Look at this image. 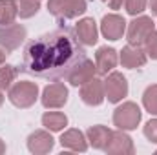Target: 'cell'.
I'll list each match as a JSON object with an SVG mask.
<instances>
[{
    "instance_id": "obj_1",
    "label": "cell",
    "mask_w": 157,
    "mask_h": 155,
    "mask_svg": "<svg viewBox=\"0 0 157 155\" xmlns=\"http://www.w3.org/2000/svg\"><path fill=\"white\" fill-rule=\"evenodd\" d=\"M84 59L86 51L77 33L60 24L57 29L26 44L22 71L39 78L59 80L68 77V73Z\"/></svg>"
},
{
    "instance_id": "obj_2",
    "label": "cell",
    "mask_w": 157,
    "mask_h": 155,
    "mask_svg": "<svg viewBox=\"0 0 157 155\" xmlns=\"http://www.w3.org/2000/svg\"><path fill=\"white\" fill-rule=\"evenodd\" d=\"M39 99V86L29 80H20L9 88V100L17 108H29Z\"/></svg>"
},
{
    "instance_id": "obj_3",
    "label": "cell",
    "mask_w": 157,
    "mask_h": 155,
    "mask_svg": "<svg viewBox=\"0 0 157 155\" xmlns=\"http://www.w3.org/2000/svg\"><path fill=\"white\" fill-rule=\"evenodd\" d=\"M141 122V108L135 102H124L113 113V124L119 130H135Z\"/></svg>"
},
{
    "instance_id": "obj_4",
    "label": "cell",
    "mask_w": 157,
    "mask_h": 155,
    "mask_svg": "<svg viewBox=\"0 0 157 155\" xmlns=\"http://www.w3.org/2000/svg\"><path fill=\"white\" fill-rule=\"evenodd\" d=\"M48 11L57 18H77L86 11V0H49Z\"/></svg>"
},
{
    "instance_id": "obj_5",
    "label": "cell",
    "mask_w": 157,
    "mask_h": 155,
    "mask_svg": "<svg viewBox=\"0 0 157 155\" xmlns=\"http://www.w3.org/2000/svg\"><path fill=\"white\" fill-rule=\"evenodd\" d=\"M154 29H155V26H154V20H152L150 17H139V18L132 20L130 26H128V33H126L128 44H132V46H141V47H143L146 37H148Z\"/></svg>"
},
{
    "instance_id": "obj_6",
    "label": "cell",
    "mask_w": 157,
    "mask_h": 155,
    "mask_svg": "<svg viewBox=\"0 0 157 155\" xmlns=\"http://www.w3.org/2000/svg\"><path fill=\"white\" fill-rule=\"evenodd\" d=\"M128 95V82L126 77L119 71H112L106 80H104V97L110 102H121L124 97Z\"/></svg>"
},
{
    "instance_id": "obj_7",
    "label": "cell",
    "mask_w": 157,
    "mask_h": 155,
    "mask_svg": "<svg viewBox=\"0 0 157 155\" xmlns=\"http://www.w3.org/2000/svg\"><path fill=\"white\" fill-rule=\"evenodd\" d=\"M26 39V28L20 24H7L0 28V46L6 51H15Z\"/></svg>"
},
{
    "instance_id": "obj_8",
    "label": "cell",
    "mask_w": 157,
    "mask_h": 155,
    "mask_svg": "<svg viewBox=\"0 0 157 155\" xmlns=\"http://www.w3.org/2000/svg\"><path fill=\"white\" fill-rule=\"evenodd\" d=\"M68 102V88L62 82H53L44 88L42 104L44 108H62Z\"/></svg>"
},
{
    "instance_id": "obj_9",
    "label": "cell",
    "mask_w": 157,
    "mask_h": 155,
    "mask_svg": "<svg viewBox=\"0 0 157 155\" xmlns=\"http://www.w3.org/2000/svg\"><path fill=\"white\" fill-rule=\"evenodd\" d=\"M80 99L88 104V106H99L102 104L104 97V82L97 80L93 77L91 80H88L86 84L80 86Z\"/></svg>"
},
{
    "instance_id": "obj_10",
    "label": "cell",
    "mask_w": 157,
    "mask_h": 155,
    "mask_svg": "<svg viewBox=\"0 0 157 155\" xmlns=\"http://www.w3.org/2000/svg\"><path fill=\"white\" fill-rule=\"evenodd\" d=\"M101 31L108 40H119L122 39V35L126 31V22L121 15H115V13L106 15L101 22Z\"/></svg>"
},
{
    "instance_id": "obj_11",
    "label": "cell",
    "mask_w": 157,
    "mask_h": 155,
    "mask_svg": "<svg viewBox=\"0 0 157 155\" xmlns=\"http://www.w3.org/2000/svg\"><path fill=\"white\" fill-rule=\"evenodd\" d=\"M95 73H97V66L91 60L84 59L82 62H78L77 66L68 73L66 78H68V82L71 86H82V84H86L88 80H91L95 77Z\"/></svg>"
},
{
    "instance_id": "obj_12",
    "label": "cell",
    "mask_w": 157,
    "mask_h": 155,
    "mask_svg": "<svg viewBox=\"0 0 157 155\" xmlns=\"http://www.w3.org/2000/svg\"><path fill=\"white\" fill-rule=\"evenodd\" d=\"M121 64L128 70H133V68H141L146 64V51L141 47V46H132L128 44L122 53H121Z\"/></svg>"
},
{
    "instance_id": "obj_13",
    "label": "cell",
    "mask_w": 157,
    "mask_h": 155,
    "mask_svg": "<svg viewBox=\"0 0 157 155\" xmlns=\"http://www.w3.org/2000/svg\"><path fill=\"white\" fill-rule=\"evenodd\" d=\"M95 66H97V71L101 75H108L115 66H117V51L113 47H108V46H102L97 49L95 53Z\"/></svg>"
},
{
    "instance_id": "obj_14",
    "label": "cell",
    "mask_w": 157,
    "mask_h": 155,
    "mask_svg": "<svg viewBox=\"0 0 157 155\" xmlns=\"http://www.w3.org/2000/svg\"><path fill=\"white\" fill-rule=\"evenodd\" d=\"M78 40L82 42V46H93L99 40V31H97V24L93 18H82L78 20L77 28H75Z\"/></svg>"
},
{
    "instance_id": "obj_15",
    "label": "cell",
    "mask_w": 157,
    "mask_h": 155,
    "mask_svg": "<svg viewBox=\"0 0 157 155\" xmlns=\"http://www.w3.org/2000/svg\"><path fill=\"white\" fill-rule=\"evenodd\" d=\"M53 144H55L53 137L48 131H44V130L33 131L28 137V148H29L31 153H48L53 148Z\"/></svg>"
},
{
    "instance_id": "obj_16",
    "label": "cell",
    "mask_w": 157,
    "mask_h": 155,
    "mask_svg": "<svg viewBox=\"0 0 157 155\" xmlns=\"http://www.w3.org/2000/svg\"><path fill=\"white\" fill-rule=\"evenodd\" d=\"M104 152L108 153H133V144H132V139L121 130V131H113Z\"/></svg>"
},
{
    "instance_id": "obj_17",
    "label": "cell",
    "mask_w": 157,
    "mask_h": 155,
    "mask_svg": "<svg viewBox=\"0 0 157 155\" xmlns=\"http://www.w3.org/2000/svg\"><path fill=\"white\" fill-rule=\"evenodd\" d=\"M60 144H62V148L71 150V152H86V148H88L84 133L78 130H68L66 133H62Z\"/></svg>"
},
{
    "instance_id": "obj_18",
    "label": "cell",
    "mask_w": 157,
    "mask_h": 155,
    "mask_svg": "<svg viewBox=\"0 0 157 155\" xmlns=\"http://www.w3.org/2000/svg\"><path fill=\"white\" fill-rule=\"evenodd\" d=\"M112 133L113 131L108 130L106 126H91L88 130V141H90V144L93 148L104 150L106 144H108V141H110V137H112Z\"/></svg>"
},
{
    "instance_id": "obj_19",
    "label": "cell",
    "mask_w": 157,
    "mask_h": 155,
    "mask_svg": "<svg viewBox=\"0 0 157 155\" xmlns=\"http://www.w3.org/2000/svg\"><path fill=\"white\" fill-rule=\"evenodd\" d=\"M68 124V117L60 112H48L42 115V126L49 131H60L62 128H66Z\"/></svg>"
},
{
    "instance_id": "obj_20",
    "label": "cell",
    "mask_w": 157,
    "mask_h": 155,
    "mask_svg": "<svg viewBox=\"0 0 157 155\" xmlns=\"http://www.w3.org/2000/svg\"><path fill=\"white\" fill-rule=\"evenodd\" d=\"M18 15V7L15 0H0V24L7 26L13 24Z\"/></svg>"
},
{
    "instance_id": "obj_21",
    "label": "cell",
    "mask_w": 157,
    "mask_h": 155,
    "mask_svg": "<svg viewBox=\"0 0 157 155\" xmlns=\"http://www.w3.org/2000/svg\"><path fill=\"white\" fill-rule=\"evenodd\" d=\"M15 2H17L20 18H29L37 15L40 9V0H15Z\"/></svg>"
},
{
    "instance_id": "obj_22",
    "label": "cell",
    "mask_w": 157,
    "mask_h": 155,
    "mask_svg": "<svg viewBox=\"0 0 157 155\" xmlns=\"http://www.w3.org/2000/svg\"><path fill=\"white\" fill-rule=\"evenodd\" d=\"M18 75V70L15 66H0V89H9Z\"/></svg>"
},
{
    "instance_id": "obj_23",
    "label": "cell",
    "mask_w": 157,
    "mask_h": 155,
    "mask_svg": "<svg viewBox=\"0 0 157 155\" xmlns=\"http://www.w3.org/2000/svg\"><path fill=\"white\" fill-rule=\"evenodd\" d=\"M143 104L150 115H157V84L148 86L143 95Z\"/></svg>"
},
{
    "instance_id": "obj_24",
    "label": "cell",
    "mask_w": 157,
    "mask_h": 155,
    "mask_svg": "<svg viewBox=\"0 0 157 155\" xmlns=\"http://www.w3.org/2000/svg\"><path fill=\"white\" fill-rule=\"evenodd\" d=\"M143 49L146 51V55H148V57H152V59H155V60H157V31H155V29L146 37L144 44H143Z\"/></svg>"
},
{
    "instance_id": "obj_25",
    "label": "cell",
    "mask_w": 157,
    "mask_h": 155,
    "mask_svg": "<svg viewBox=\"0 0 157 155\" xmlns=\"http://www.w3.org/2000/svg\"><path fill=\"white\" fill-rule=\"evenodd\" d=\"M146 2L148 0H124V6H126V11L130 15H137V13H143L146 9Z\"/></svg>"
},
{
    "instance_id": "obj_26",
    "label": "cell",
    "mask_w": 157,
    "mask_h": 155,
    "mask_svg": "<svg viewBox=\"0 0 157 155\" xmlns=\"http://www.w3.org/2000/svg\"><path fill=\"white\" fill-rule=\"evenodd\" d=\"M143 131H144V137H146L148 141H152V142H157V119H152V120H148Z\"/></svg>"
},
{
    "instance_id": "obj_27",
    "label": "cell",
    "mask_w": 157,
    "mask_h": 155,
    "mask_svg": "<svg viewBox=\"0 0 157 155\" xmlns=\"http://www.w3.org/2000/svg\"><path fill=\"white\" fill-rule=\"evenodd\" d=\"M102 2H106L112 9H119V7L122 6V2H121V0H102Z\"/></svg>"
},
{
    "instance_id": "obj_28",
    "label": "cell",
    "mask_w": 157,
    "mask_h": 155,
    "mask_svg": "<svg viewBox=\"0 0 157 155\" xmlns=\"http://www.w3.org/2000/svg\"><path fill=\"white\" fill-rule=\"evenodd\" d=\"M150 11L152 15H157V0H150Z\"/></svg>"
},
{
    "instance_id": "obj_29",
    "label": "cell",
    "mask_w": 157,
    "mask_h": 155,
    "mask_svg": "<svg viewBox=\"0 0 157 155\" xmlns=\"http://www.w3.org/2000/svg\"><path fill=\"white\" fill-rule=\"evenodd\" d=\"M6 55H7V51H6V49H0V66H2L4 60H6Z\"/></svg>"
},
{
    "instance_id": "obj_30",
    "label": "cell",
    "mask_w": 157,
    "mask_h": 155,
    "mask_svg": "<svg viewBox=\"0 0 157 155\" xmlns=\"http://www.w3.org/2000/svg\"><path fill=\"white\" fill-rule=\"evenodd\" d=\"M4 152H6V144L0 141V153H4Z\"/></svg>"
},
{
    "instance_id": "obj_31",
    "label": "cell",
    "mask_w": 157,
    "mask_h": 155,
    "mask_svg": "<svg viewBox=\"0 0 157 155\" xmlns=\"http://www.w3.org/2000/svg\"><path fill=\"white\" fill-rule=\"evenodd\" d=\"M2 102H4V95H2V89H0V106H2Z\"/></svg>"
},
{
    "instance_id": "obj_32",
    "label": "cell",
    "mask_w": 157,
    "mask_h": 155,
    "mask_svg": "<svg viewBox=\"0 0 157 155\" xmlns=\"http://www.w3.org/2000/svg\"><path fill=\"white\" fill-rule=\"evenodd\" d=\"M121 2H124V0H121Z\"/></svg>"
}]
</instances>
